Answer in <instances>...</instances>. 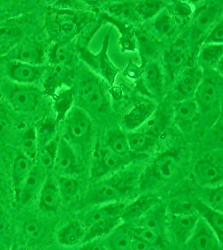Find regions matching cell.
Wrapping results in <instances>:
<instances>
[{
  "label": "cell",
  "mask_w": 223,
  "mask_h": 250,
  "mask_svg": "<svg viewBox=\"0 0 223 250\" xmlns=\"http://www.w3.org/2000/svg\"><path fill=\"white\" fill-rule=\"evenodd\" d=\"M140 173L134 168H124L104 179L93 181L86 192V205L124 202L123 199L139 188Z\"/></svg>",
  "instance_id": "cell-1"
},
{
  "label": "cell",
  "mask_w": 223,
  "mask_h": 250,
  "mask_svg": "<svg viewBox=\"0 0 223 250\" xmlns=\"http://www.w3.org/2000/svg\"><path fill=\"white\" fill-rule=\"evenodd\" d=\"M125 202L96 205L86 213L81 222L86 229L85 244L102 239L122 223L121 212Z\"/></svg>",
  "instance_id": "cell-2"
},
{
  "label": "cell",
  "mask_w": 223,
  "mask_h": 250,
  "mask_svg": "<svg viewBox=\"0 0 223 250\" xmlns=\"http://www.w3.org/2000/svg\"><path fill=\"white\" fill-rule=\"evenodd\" d=\"M180 160V152L177 148L158 154L152 164L140 173L139 188L142 190L150 189L168 182L178 172Z\"/></svg>",
  "instance_id": "cell-3"
},
{
  "label": "cell",
  "mask_w": 223,
  "mask_h": 250,
  "mask_svg": "<svg viewBox=\"0 0 223 250\" xmlns=\"http://www.w3.org/2000/svg\"><path fill=\"white\" fill-rule=\"evenodd\" d=\"M132 160V156H120L110 150L106 145L97 143L92 157L90 178L96 181L110 176L127 167Z\"/></svg>",
  "instance_id": "cell-4"
},
{
  "label": "cell",
  "mask_w": 223,
  "mask_h": 250,
  "mask_svg": "<svg viewBox=\"0 0 223 250\" xmlns=\"http://www.w3.org/2000/svg\"><path fill=\"white\" fill-rule=\"evenodd\" d=\"M1 92L12 108L20 113H29L35 110L40 99V92L33 85H24L16 83L4 82Z\"/></svg>",
  "instance_id": "cell-5"
},
{
  "label": "cell",
  "mask_w": 223,
  "mask_h": 250,
  "mask_svg": "<svg viewBox=\"0 0 223 250\" xmlns=\"http://www.w3.org/2000/svg\"><path fill=\"white\" fill-rule=\"evenodd\" d=\"M64 138L72 144H83L91 134L92 121L89 114L79 106L72 107L65 116Z\"/></svg>",
  "instance_id": "cell-6"
},
{
  "label": "cell",
  "mask_w": 223,
  "mask_h": 250,
  "mask_svg": "<svg viewBox=\"0 0 223 250\" xmlns=\"http://www.w3.org/2000/svg\"><path fill=\"white\" fill-rule=\"evenodd\" d=\"M110 34L111 33L107 34L105 38L102 48L98 54H92L91 52H89L87 48L83 47L79 48V52L81 60H83L93 71L100 75V77L104 78L110 83L113 84L115 77L120 72V68L114 65L107 55Z\"/></svg>",
  "instance_id": "cell-7"
},
{
  "label": "cell",
  "mask_w": 223,
  "mask_h": 250,
  "mask_svg": "<svg viewBox=\"0 0 223 250\" xmlns=\"http://www.w3.org/2000/svg\"><path fill=\"white\" fill-rule=\"evenodd\" d=\"M193 177L203 188L223 185V155L208 154L199 159L193 168Z\"/></svg>",
  "instance_id": "cell-8"
},
{
  "label": "cell",
  "mask_w": 223,
  "mask_h": 250,
  "mask_svg": "<svg viewBox=\"0 0 223 250\" xmlns=\"http://www.w3.org/2000/svg\"><path fill=\"white\" fill-rule=\"evenodd\" d=\"M193 100L198 106L199 114H220V93L218 86L212 80L202 79L195 91Z\"/></svg>",
  "instance_id": "cell-9"
},
{
  "label": "cell",
  "mask_w": 223,
  "mask_h": 250,
  "mask_svg": "<svg viewBox=\"0 0 223 250\" xmlns=\"http://www.w3.org/2000/svg\"><path fill=\"white\" fill-rule=\"evenodd\" d=\"M78 99L84 110L100 111L106 106V99L100 81L94 77L86 79L78 88Z\"/></svg>",
  "instance_id": "cell-10"
},
{
  "label": "cell",
  "mask_w": 223,
  "mask_h": 250,
  "mask_svg": "<svg viewBox=\"0 0 223 250\" xmlns=\"http://www.w3.org/2000/svg\"><path fill=\"white\" fill-rule=\"evenodd\" d=\"M53 170L56 176L76 177L80 173V165L73 146L60 137L57 153Z\"/></svg>",
  "instance_id": "cell-11"
},
{
  "label": "cell",
  "mask_w": 223,
  "mask_h": 250,
  "mask_svg": "<svg viewBox=\"0 0 223 250\" xmlns=\"http://www.w3.org/2000/svg\"><path fill=\"white\" fill-rule=\"evenodd\" d=\"M199 220L198 213L191 215H172L168 213L166 234L178 245H186Z\"/></svg>",
  "instance_id": "cell-12"
},
{
  "label": "cell",
  "mask_w": 223,
  "mask_h": 250,
  "mask_svg": "<svg viewBox=\"0 0 223 250\" xmlns=\"http://www.w3.org/2000/svg\"><path fill=\"white\" fill-rule=\"evenodd\" d=\"M5 71L9 81L24 85H33L45 75V68L43 65H32L9 60Z\"/></svg>",
  "instance_id": "cell-13"
},
{
  "label": "cell",
  "mask_w": 223,
  "mask_h": 250,
  "mask_svg": "<svg viewBox=\"0 0 223 250\" xmlns=\"http://www.w3.org/2000/svg\"><path fill=\"white\" fill-rule=\"evenodd\" d=\"M48 172L39 164H34L29 176L27 177L20 189L18 202L22 205H29L38 199L43 187Z\"/></svg>",
  "instance_id": "cell-14"
},
{
  "label": "cell",
  "mask_w": 223,
  "mask_h": 250,
  "mask_svg": "<svg viewBox=\"0 0 223 250\" xmlns=\"http://www.w3.org/2000/svg\"><path fill=\"white\" fill-rule=\"evenodd\" d=\"M186 245L192 250H222L223 242L199 217L194 231Z\"/></svg>",
  "instance_id": "cell-15"
},
{
  "label": "cell",
  "mask_w": 223,
  "mask_h": 250,
  "mask_svg": "<svg viewBox=\"0 0 223 250\" xmlns=\"http://www.w3.org/2000/svg\"><path fill=\"white\" fill-rule=\"evenodd\" d=\"M167 219L166 205L159 201L136 222V227L144 228L164 237L166 234Z\"/></svg>",
  "instance_id": "cell-16"
},
{
  "label": "cell",
  "mask_w": 223,
  "mask_h": 250,
  "mask_svg": "<svg viewBox=\"0 0 223 250\" xmlns=\"http://www.w3.org/2000/svg\"><path fill=\"white\" fill-rule=\"evenodd\" d=\"M159 202L157 198L150 193H144L135 199L125 204L121 212V220L125 224H132L136 222L143 216L147 211Z\"/></svg>",
  "instance_id": "cell-17"
},
{
  "label": "cell",
  "mask_w": 223,
  "mask_h": 250,
  "mask_svg": "<svg viewBox=\"0 0 223 250\" xmlns=\"http://www.w3.org/2000/svg\"><path fill=\"white\" fill-rule=\"evenodd\" d=\"M23 34V26L16 18L2 21L0 23V53L7 54L11 51L21 43Z\"/></svg>",
  "instance_id": "cell-18"
},
{
  "label": "cell",
  "mask_w": 223,
  "mask_h": 250,
  "mask_svg": "<svg viewBox=\"0 0 223 250\" xmlns=\"http://www.w3.org/2000/svg\"><path fill=\"white\" fill-rule=\"evenodd\" d=\"M202 79L200 68L188 67L175 78L174 90L178 95L182 97L181 100L191 99Z\"/></svg>",
  "instance_id": "cell-19"
},
{
  "label": "cell",
  "mask_w": 223,
  "mask_h": 250,
  "mask_svg": "<svg viewBox=\"0 0 223 250\" xmlns=\"http://www.w3.org/2000/svg\"><path fill=\"white\" fill-rule=\"evenodd\" d=\"M40 208L46 212H55L61 203L60 189L57 178L53 173L48 172L43 187L39 195Z\"/></svg>",
  "instance_id": "cell-20"
},
{
  "label": "cell",
  "mask_w": 223,
  "mask_h": 250,
  "mask_svg": "<svg viewBox=\"0 0 223 250\" xmlns=\"http://www.w3.org/2000/svg\"><path fill=\"white\" fill-rule=\"evenodd\" d=\"M156 111L154 102L145 100L139 102L123 117V125L126 129L132 132L136 130L145 124Z\"/></svg>",
  "instance_id": "cell-21"
},
{
  "label": "cell",
  "mask_w": 223,
  "mask_h": 250,
  "mask_svg": "<svg viewBox=\"0 0 223 250\" xmlns=\"http://www.w3.org/2000/svg\"><path fill=\"white\" fill-rule=\"evenodd\" d=\"M6 55L9 56V60L32 65H42L45 60L43 48L34 43H20Z\"/></svg>",
  "instance_id": "cell-22"
},
{
  "label": "cell",
  "mask_w": 223,
  "mask_h": 250,
  "mask_svg": "<svg viewBox=\"0 0 223 250\" xmlns=\"http://www.w3.org/2000/svg\"><path fill=\"white\" fill-rule=\"evenodd\" d=\"M199 112L193 99L181 100L175 105L173 120L181 131L188 130L198 120Z\"/></svg>",
  "instance_id": "cell-23"
},
{
  "label": "cell",
  "mask_w": 223,
  "mask_h": 250,
  "mask_svg": "<svg viewBox=\"0 0 223 250\" xmlns=\"http://www.w3.org/2000/svg\"><path fill=\"white\" fill-rule=\"evenodd\" d=\"M86 229L78 220H72L63 225L56 233L58 244L66 248H73L85 244Z\"/></svg>",
  "instance_id": "cell-24"
},
{
  "label": "cell",
  "mask_w": 223,
  "mask_h": 250,
  "mask_svg": "<svg viewBox=\"0 0 223 250\" xmlns=\"http://www.w3.org/2000/svg\"><path fill=\"white\" fill-rule=\"evenodd\" d=\"M133 229L130 225L122 222L102 240L109 250H132Z\"/></svg>",
  "instance_id": "cell-25"
},
{
  "label": "cell",
  "mask_w": 223,
  "mask_h": 250,
  "mask_svg": "<svg viewBox=\"0 0 223 250\" xmlns=\"http://www.w3.org/2000/svg\"><path fill=\"white\" fill-rule=\"evenodd\" d=\"M222 9L216 4H208L201 7L198 12L193 22V32L196 36L206 33L218 23Z\"/></svg>",
  "instance_id": "cell-26"
},
{
  "label": "cell",
  "mask_w": 223,
  "mask_h": 250,
  "mask_svg": "<svg viewBox=\"0 0 223 250\" xmlns=\"http://www.w3.org/2000/svg\"><path fill=\"white\" fill-rule=\"evenodd\" d=\"M189 60V54L183 46L172 47L164 56V62L169 76L174 80L180 72L190 67L188 65Z\"/></svg>",
  "instance_id": "cell-27"
},
{
  "label": "cell",
  "mask_w": 223,
  "mask_h": 250,
  "mask_svg": "<svg viewBox=\"0 0 223 250\" xmlns=\"http://www.w3.org/2000/svg\"><path fill=\"white\" fill-rule=\"evenodd\" d=\"M195 208L201 219H202L209 227L212 229L218 239L223 242V214L222 212L214 210L203 203L200 199H193Z\"/></svg>",
  "instance_id": "cell-28"
},
{
  "label": "cell",
  "mask_w": 223,
  "mask_h": 250,
  "mask_svg": "<svg viewBox=\"0 0 223 250\" xmlns=\"http://www.w3.org/2000/svg\"><path fill=\"white\" fill-rule=\"evenodd\" d=\"M144 84L152 94H160L164 85V74L162 68L158 62L152 61L143 67Z\"/></svg>",
  "instance_id": "cell-29"
},
{
  "label": "cell",
  "mask_w": 223,
  "mask_h": 250,
  "mask_svg": "<svg viewBox=\"0 0 223 250\" xmlns=\"http://www.w3.org/2000/svg\"><path fill=\"white\" fill-rule=\"evenodd\" d=\"M33 161L27 159L24 155L20 154L16 156L12 167V182L15 190V199L18 200L20 189L23 186L29 172L33 167Z\"/></svg>",
  "instance_id": "cell-30"
},
{
  "label": "cell",
  "mask_w": 223,
  "mask_h": 250,
  "mask_svg": "<svg viewBox=\"0 0 223 250\" xmlns=\"http://www.w3.org/2000/svg\"><path fill=\"white\" fill-rule=\"evenodd\" d=\"M136 48L140 53L141 60V67L143 68L148 62L153 61L155 56L157 54V44L154 39L145 30L134 31Z\"/></svg>",
  "instance_id": "cell-31"
},
{
  "label": "cell",
  "mask_w": 223,
  "mask_h": 250,
  "mask_svg": "<svg viewBox=\"0 0 223 250\" xmlns=\"http://www.w3.org/2000/svg\"><path fill=\"white\" fill-rule=\"evenodd\" d=\"M82 16L71 9H60L55 16V23L58 29L65 34H73L83 23Z\"/></svg>",
  "instance_id": "cell-32"
},
{
  "label": "cell",
  "mask_w": 223,
  "mask_h": 250,
  "mask_svg": "<svg viewBox=\"0 0 223 250\" xmlns=\"http://www.w3.org/2000/svg\"><path fill=\"white\" fill-rule=\"evenodd\" d=\"M106 11H108L106 15L124 23L140 20L136 12V3L132 2L110 3L106 6Z\"/></svg>",
  "instance_id": "cell-33"
},
{
  "label": "cell",
  "mask_w": 223,
  "mask_h": 250,
  "mask_svg": "<svg viewBox=\"0 0 223 250\" xmlns=\"http://www.w3.org/2000/svg\"><path fill=\"white\" fill-rule=\"evenodd\" d=\"M69 77L68 66L51 65L45 82V91L54 97L60 86L69 80Z\"/></svg>",
  "instance_id": "cell-34"
},
{
  "label": "cell",
  "mask_w": 223,
  "mask_h": 250,
  "mask_svg": "<svg viewBox=\"0 0 223 250\" xmlns=\"http://www.w3.org/2000/svg\"><path fill=\"white\" fill-rule=\"evenodd\" d=\"M223 44H203L198 54V60L205 65L213 67L222 75Z\"/></svg>",
  "instance_id": "cell-35"
},
{
  "label": "cell",
  "mask_w": 223,
  "mask_h": 250,
  "mask_svg": "<svg viewBox=\"0 0 223 250\" xmlns=\"http://www.w3.org/2000/svg\"><path fill=\"white\" fill-rule=\"evenodd\" d=\"M106 147L114 154L120 156H131L129 145L127 141V137L122 131L114 128L110 131L106 137Z\"/></svg>",
  "instance_id": "cell-36"
},
{
  "label": "cell",
  "mask_w": 223,
  "mask_h": 250,
  "mask_svg": "<svg viewBox=\"0 0 223 250\" xmlns=\"http://www.w3.org/2000/svg\"><path fill=\"white\" fill-rule=\"evenodd\" d=\"M105 19L110 23H113L118 29L120 34V45L122 51L133 52L136 49V42L134 38V30L132 27L127 25L126 23L115 20L108 15H104Z\"/></svg>",
  "instance_id": "cell-37"
},
{
  "label": "cell",
  "mask_w": 223,
  "mask_h": 250,
  "mask_svg": "<svg viewBox=\"0 0 223 250\" xmlns=\"http://www.w3.org/2000/svg\"><path fill=\"white\" fill-rule=\"evenodd\" d=\"M20 147L22 150L21 154L24 155L27 159L34 161L37 158L40 147L35 127H28L23 131L20 138Z\"/></svg>",
  "instance_id": "cell-38"
},
{
  "label": "cell",
  "mask_w": 223,
  "mask_h": 250,
  "mask_svg": "<svg viewBox=\"0 0 223 250\" xmlns=\"http://www.w3.org/2000/svg\"><path fill=\"white\" fill-rule=\"evenodd\" d=\"M152 27L156 34L160 37H170L177 30L178 23L167 9H164L154 18Z\"/></svg>",
  "instance_id": "cell-39"
},
{
  "label": "cell",
  "mask_w": 223,
  "mask_h": 250,
  "mask_svg": "<svg viewBox=\"0 0 223 250\" xmlns=\"http://www.w3.org/2000/svg\"><path fill=\"white\" fill-rule=\"evenodd\" d=\"M130 150L133 153H140L147 150L154 145L156 137L140 130L129 132L126 135Z\"/></svg>",
  "instance_id": "cell-40"
},
{
  "label": "cell",
  "mask_w": 223,
  "mask_h": 250,
  "mask_svg": "<svg viewBox=\"0 0 223 250\" xmlns=\"http://www.w3.org/2000/svg\"><path fill=\"white\" fill-rule=\"evenodd\" d=\"M59 140H60V137L55 136L48 144L40 147L39 149V154L37 156V158H39V165L45 168L47 172L53 170L54 168Z\"/></svg>",
  "instance_id": "cell-41"
},
{
  "label": "cell",
  "mask_w": 223,
  "mask_h": 250,
  "mask_svg": "<svg viewBox=\"0 0 223 250\" xmlns=\"http://www.w3.org/2000/svg\"><path fill=\"white\" fill-rule=\"evenodd\" d=\"M166 209L172 215H191L197 213L193 199L186 196L175 197L169 202Z\"/></svg>",
  "instance_id": "cell-42"
},
{
  "label": "cell",
  "mask_w": 223,
  "mask_h": 250,
  "mask_svg": "<svg viewBox=\"0 0 223 250\" xmlns=\"http://www.w3.org/2000/svg\"><path fill=\"white\" fill-rule=\"evenodd\" d=\"M61 202H69L80 191V183L75 177L56 176Z\"/></svg>",
  "instance_id": "cell-43"
},
{
  "label": "cell",
  "mask_w": 223,
  "mask_h": 250,
  "mask_svg": "<svg viewBox=\"0 0 223 250\" xmlns=\"http://www.w3.org/2000/svg\"><path fill=\"white\" fill-rule=\"evenodd\" d=\"M48 58L51 65L68 66L73 59V51L66 43H55L50 48Z\"/></svg>",
  "instance_id": "cell-44"
},
{
  "label": "cell",
  "mask_w": 223,
  "mask_h": 250,
  "mask_svg": "<svg viewBox=\"0 0 223 250\" xmlns=\"http://www.w3.org/2000/svg\"><path fill=\"white\" fill-rule=\"evenodd\" d=\"M205 190L200 199L204 205L208 206L214 210L222 212L223 209V185H217L213 187L204 188Z\"/></svg>",
  "instance_id": "cell-45"
},
{
  "label": "cell",
  "mask_w": 223,
  "mask_h": 250,
  "mask_svg": "<svg viewBox=\"0 0 223 250\" xmlns=\"http://www.w3.org/2000/svg\"><path fill=\"white\" fill-rule=\"evenodd\" d=\"M166 3L162 1L145 0L136 3V12L140 20H149L156 17L165 9Z\"/></svg>",
  "instance_id": "cell-46"
},
{
  "label": "cell",
  "mask_w": 223,
  "mask_h": 250,
  "mask_svg": "<svg viewBox=\"0 0 223 250\" xmlns=\"http://www.w3.org/2000/svg\"><path fill=\"white\" fill-rule=\"evenodd\" d=\"M54 105L56 112V120L55 122H60L63 120L68 111L72 108V103L74 100L73 93L70 89H66L61 92H57L54 95Z\"/></svg>",
  "instance_id": "cell-47"
},
{
  "label": "cell",
  "mask_w": 223,
  "mask_h": 250,
  "mask_svg": "<svg viewBox=\"0 0 223 250\" xmlns=\"http://www.w3.org/2000/svg\"><path fill=\"white\" fill-rule=\"evenodd\" d=\"M170 14L174 18L176 22H186L190 18L192 17L193 14V9L192 5L187 2L182 1H177L172 3L170 9H167Z\"/></svg>",
  "instance_id": "cell-48"
},
{
  "label": "cell",
  "mask_w": 223,
  "mask_h": 250,
  "mask_svg": "<svg viewBox=\"0 0 223 250\" xmlns=\"http://www.w3.org/2000/svg\"><path fill=\"white\" fill-rule=\"evenodd\" d=\"M55 123L56 122H53L50 120H44L43 122L40 123L39 128H35L40 148L48 144L50 140L55 138L54 134H55Z\"/></svg>",
  "instance_id": "cell-49"
},
{
  "label": "cell",
  "mask_w": 223,
  "mask_h": 250,
  "mask_svg": "<svg viewBox=\"0 0 223 250\" xmlns=\"http://www.w3.org/2000/svg\"><path fill=\"white\" fill-rule=\"evenodd\" d=\"M23 233L30 240L35 241L41 239L45 233L43 224L37 219H28L23 223Z\"/></svg>",
  "instance_id": "cell-50"
},
{
  "label": "cell",
  "mask_w": 223,
  "mask_h": 250,
  "mask_svg": "<svg viewBox=\"0 0 223 250\" xmlns=\"http://www.w3.org/2000/svg\"><path fill=\"white\" fill-rule=\"evenodd\" d=\"M133 233H134V235L138 236L144 240H146V242H148L149 244L153 245L155 248L159 246L163 240L162 236L159 235L157 233H154V232L144 229V228H134Z\"/></svg>",
  "instance_id": "cell-51"
},
{
  "label": "cell",
  "mask_w": 223,
  "mask_h": 250,
  "mask_svg": "<svg viewBox=\"0 0 223 250\" xmlns=\"http://www.w3.org/2000/svg\"><path fill=\"white\" fill-rule=\"evenodd\" d=\"M223 23L221 20L218 23L209 30L208 34L203 40V44H223Z\"/></svg>",
  "instance_id": "cell-52"
},
{
  "label": "cell",
  "mask_w": 223,
  "mask_h": 250,
  "mask_svg": "<svg viewBox=\"0 0 223 250\" xmlns=\"http://www.w3.org/2000/svg\"><path fill=\"white\" fill-rule=\"evenodd\" d=\"M12 123L5 111L0 108V141H3L9 136L11 131Z\"/></svg>",
  "instance_id": "cell-53"
},
{
  "label": "cell",
  "mask_w": 223,
  "mask_h": 250,
  "mask_svg": "<svg viewBox=\"0 0 223 250\" xmlns=\"http://www.w3.org/2000/svg\"><path fill=\"white\" fill-rule=\"evenodd\" d=\"M10 220L9 214L5 209L0 205V236L5 235L9 231Z\"/></svg>",
  "instance_id": "cell-54"
},
{
  "label": "cell",
  "mask_w": 223,
  "mask_h": 250,
  "mask_svg": "<svg viewBox=\"0 0 223 250\" xmlns=\"http://www.w3.org/2000/svg\"><path fill=\"white\" fill-rule=\"evenodd\" d=\"M155 247L153 245L149 244L148 242L141 239L138 236L134 235L132 242V250H154Z\"/></svg>",
  "instance_id": "cell-55"
},
{
  "label": "cell",
  "mask_w": 223,
  "mask_h": 250,
  "mask_svg": "<svg viewBox=\"0 0 223 250\" xmlns=\"http://www.w3.org/2000/svg\"><path fill=\"white\" fill-rule=\"evenodd\" d=\"M142 72H143V68L141 66L139 67L135 65L134 62H130L125 70V75L131 79H136L142 75Z\"/></svg>",
  "instance_id": "cell-56"
},
{
  "label": "cell",
  "mask_w": 223,
  "mask_h": 250,
  "mask_svg": "<svg viewBox=\"0 0 223 250\" xmlns=\"http://www.w3.org/2000/svg\"><path fill=\"white\" fill-rule=\"evenodd\" d=\"M83 250H109L102 239H96L84 244Z\"/></svg>",
  "instance_id": "cell-57"
},
{
  "label": "cell",
  "mask_w": 223,
  "mask_h": 250,
  "mask_svg": "<svg viewBox=\"0 0 223 250\" xmlns=\"http://www.w3.org/2000/svg\"><path fill=\"white\" fill-rule=\"evenodd\" d=\"M0 250H8L7 247L3 244H0Z\"/></svg>",
  "instance_id": "cell-58"
},
{
  "label": "cell",
  "mask_w": 223,
  "mask_h": 250,
  "mask_svg": "<svg viewBox=\"0 0 223 250\" xmlns=\"http://www.w3.org/2000/svg\"><path fill=\"white\" fill-rule=\"evenodd\" d=\"M2 23V20H1V18H0V23Z\"/></svg>",
  "instance_id": "cell-59"
}]
</instances>
